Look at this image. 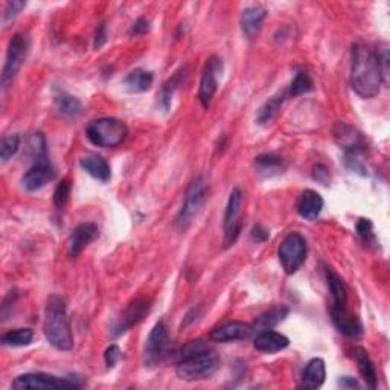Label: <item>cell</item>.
I'll list each match as a JSON object with an SVG mask.
<instances>
[{"mask_svg":"<svg viewBox=\"0 0 390 390\" xmlns=\"http://www.w3.org/2000/svg\"><path fill=\"white\" fill-rule=\"evenodd\" d=\"M383 85V76L375 52L363 43H355L351 50V88L358 97L375 98Z\"/></svg>","mask_w":390,"mask_h":390,"instance_id":"obj_1","label":"cell"},{"mask_svg":"<svg viewBox=\"0 0 390 390\" xmlns=\"http://www.w3.org/2000/svg\"><path fill=\"white\" fill-rule=\"evenodd\" d=\"M220 357L203 340H193L183 346L177 365V375L183 381H200L211 378L220 368Z\"/></svg>","mask_w":390,"mask_h":390,"instance_id":"obj_2","label":"cell"},{"mask_svg":"<svg viewBox=\"0 0 390 390\" xmlns=\"http://www.w3.org/2000/svg\"><path fill=\"white\" fill-rule=\"evenodd\" d=\"M43 333L50 346L58 351L74 349V334L67 316L66 300L60 294H50L46 302Z\"/></svg>","mask_w":390,"mask_h":390,"instance_id":"obj_3","label":"cell"},{"mask_svg":"<svg viewBox=\"0 0 390 390\" xmlns=\"http://www.w3.org/2000/svg\"><path fill=\"white\" fill-rule=\"evenodd\" d=\"M89 141L101 148H115L128 137V127L124 120L116 118L95 119L85 128Z\"/></svg>","mask_w":390,"mask_h":390,"instance_id":"obj_4","label":"cell"},{"mask_svg":"<svg viewBox=\"0 0 390 390\" xmlns=\"http://www.w3.org/2000/svg\"><path fill=\"white\" fill-rule=\"evenodd\" d=\"M206 200V180L203 176H197L190 180L186 189L185 200L181 204V209L177 215L176 224L180 230H186L194 223L197 215L200 214L202 207Z\"/></svg>","mask_w":390,"mask_h":390,"instance_id":"obj_5","label":"cell"},{"mask_svg":"<svg viewBox=\"0 0 390 390\" xmlns=\"http://www.w3.org/2000/svg\"><path fill=\"white\" fill-rule=\"evenodd\" d=\"M308 244L307 239L300 233L291 232L281 242L277 256H279L281 265L287 274H294L307 261Z\"/></svg>","mask_w":390,"mask_h":390,"instance_id":"obj_6","label":"cell"},{"mask_svg":"<svg viewBox=\"0 0 390 390\" xmlns=\"http://www.w3.org/2000/svg\"><path fill=\"white\" fill-rule=\"evenodd\" d=\"M171 351V339L168 329L163 322H158L146 337L144 348V365L146 368H155L168 358Z\"/></svg>","mask_w":390,"mask_h":390,"instance_id":"obj_7","label":"cell"},{"mask_svg":"<svg viewBox=\"0 0 390 390\" xmlns=\"http://www.w3.org/2000/svg\"><path fill=\"white\" fill-rule=\"evenodd\" d=\"M242 206H244V194L239 188L232 189L229 195L226 212H224L223 230H224V246L230 247L237 242L242 229Z\"/></svg>","mask_w":390,"mask_h":390,"instance_id":"obj_8","label":"cell"},{"mask_svg":"<svg viewBox=\"0 0 390 390\" xmlns=\"http://www.w3.org/2000/svg\"><path fill=\"white\" fill-rule=\"evenodd\" d=\"M28 50H29L28 37L23 36V34H15V36L10 40V46H8L5 66L2 71L4 89H6L8 85H10L17 72L20 71L26 57H28Z\"/></svg>","mask_w":390,"mask_h":390,"instance_id":"obj_9","label":"cell"},{"mask_svg":"<svg viewBox=\"0 0 390 390\" xmlns=\"http://www.w3.org/2000/svg\"><path fill=\"white\" fill-rule=\"evenodd\" d=\"M223 69V60L218 57L209 58L204 66L200 80V89H198V101L206 110L211 107L216 89H218V76H221Z\"/></svg>","mask_w":390,"mask_h":390,"instance_id":"obj_10","label":"cell"},{"mask_svg":"<svg viewBox=\"0 0 390 390\" xmlns=\"http://www.w3.org/2000/svg\"><path fill=\"white\" fill-rule=\"evenodd\" d=\"M14 389L29 390V389H63V387H78L74 381L67 378H60L45 372H31V374L19 375L13 381Z\"/></svg>","mask_w":390,"mask_h":390,"instance_id":"obj_11","label":"cell"},{"mask_svg":"<svg viewBox=\"0 0 390 390\" xmlns=\"http://www.w3.org/2000/svg\"><path fill=\"white\" fill-rule=\"evenodd\" d=\"M54 179L55 169L50 165L49 159H41L34 162L32 167L25 172L22 177V186L28 193H37V190L45 188Z\"/></svg>","mask_w":390,"mask_h":390,"instance_id":"obj_12","label":"cell"},{"mask_svg":"<svg viewBox=\"0 0 390 390\" xmlns=\"http://www.w3.org/2000/svg\"><path fill=\"white\" fill-rule=\"evenodd\" d=\"M329 314H331V320L334 326L339 329V333L348 337L352 340H358L365 334V328H363L361 320L354 316L351 311L346 308H335L329 307Z\"/></svg>","mask_w":390,"mask_h":390,"instance_id":"obj_13","label":"cell"},{"mask_svg":"<svg viewBox=\"0 0 390 390\" xmlns=\"http://www.w3.org/2000/svg\"><path fill=\"white\" fill-rule=\"evenodd\" d=\"M151 309V300L146 299V298H141V299H136L134 302H132L128 305V308L124 311L123 316L115 323L113 331L115 335H120L127 333L130 328L137 325L139 322H142V320L146 317V314L150 313Z\"/></svg>","mask_w":390,"mask_h":390,"instance_id":"obj_14","label":"cell"},{"mask_svg":"<svg viewBox=\"0 0 390 390\" xmlns=\"http://www.w3.org/2000/svg\"><path fill=\"white\" fill-rule=\"evenodd\" d=\"M253 333V325L233 320V322L216 326L211 333V340L215 343H232L238 340H246Z\"/></svg>","mask_w":390,"mask_h":390,"instance_id":"obj_15","label":"cell"},{"mask_svg":"<svg viewBox=\"0 0 390 390\" xmlns=\"http://www.w3.org/2000/svg\"><path fill=\"white\" fill-rule=\"evenodd\" d=\"M98 237L99 229L97 224L81 223L80 226L74 229L71 238H69V255H71V258H78V255Z\"/></svg>","mask_w":390,"mask_h":390,"instance_id":"obj_16","label":"cell"},{"mask_svg":"<svg viewBox=\"0 0 390 390\" xmlns=\"http://www.w3.org/2000/svg\"><path fill=\"white\" fill-rule=\"evenodd\" d=\"M267 17L265 8L261 5H252L242 10L239 17L241 31L246 39H255L263 28V23Z\"/></svg>","mask_w":390,"mask_h":390,"instance_id":"obj_17","label":"cell"},{"mask_svg":"<svg viewBox=\"0 0 390 390\" xmlns=\"http://www.w3.org/2000/svg\"><path fill=\"white\" fill-rule=\"evenodd\" d=\"M290 344L288 337H285L281 333H276L273 329H264L259 331L253 340V346L256 351L264 354H274L287 348Z\"/></svg>","mask_w":390,"mask_h":390,"instance_id":"obj_18","label":"cell"},{"mask_svg":"<svg viewBox=\"0 0 390 390\" xmlns=\"http://www.w3.org/2000/svg\"><path fill=\"white\" fill-rule=\"evenodd\" d=\"M323 206L325 202L322 195L313 189H307L303 190L299 202H298V212L302 216V218L305 220H317V216L322 214L323 211Z\"/></svg>","mask_w":390,"mask_h":390,"instance_id":"obj_19","label":"cell"},{"mask_svg":"<svg viewBox=\"0 0 390 390\" xmlns=\"http://www.w3.org/2000/svg\"><path fill=\"white\" fill-rule=\"evenodd\" d=\"M326 378V365L322 358H313L308 361V365L303 369L300 389L316 390L322 387Z\"/></svg>","mask_w":390,"mask_h":390,"instance_id":"obj_20","label":"cell"},{"mask_svg":"<svg viewBox=\"0 0 390 390\" xmlns=\"http://www.w3.org/2000/svg\"><path fill=\"white\" fill-rule=\"evenodd\" d=\"M80 167L88 172L89 176L102 181V183H107V181H110L111 179L110 165L106 159L101 158V155L97 154L85 155V158L80 160Z\"/></svg>","mask_w":390,"mask_h":390,"instance_id":"obj_21","label":"cell"},{"mask_svg":"<svg viewBox=\"0 0 390 390\" xmlns=\"http://www.w3.org/2000/svg\"><path fill=\"white\" fill-rule=\"evenodd\" d=\"M326 274V282L328 288L331 291V307L335 308H346L348 307V288H346V284L343 282L342 277L337 274L331 267L325 268Z\"/></svg>","mask_w":390,"mask_h":390,"instance_id":"obj_22","label":"cell"},{"mask_svg":"<svg viewBox=\"0 0 390 390\" xmlns=\"http://www.w3.org/2000/svg\"><path fill=\"white\" fill-rule=\"evenodd\" d=\"M352 354H354L355 361H357V366H358V370H360L363 379L366 381V384L370 389H377V383H378L377 369L374 366V361L370 360L368 351L365 348H360V346H357V348H354Z\"/></svg>","mask_w":390,"mask_h":390,"instance_id":"obj_23","label":"cell"},{"mask_svg":"<svg viewBox=\"0 0 390 390\" xmlns=\"http://www.w3.org/2000/svg\"><path fill=\"white\" fill-rule=\"evenodd\" d=\"M186 76V69H180L179 72H176L172 75L167 83H163L162 89L158 95V106L162 111H169L171 109V104H172V97H174L176 90L180 88L181 81H183V78Z\"/></svg>","mask_w":390,"mask_h":390,"instance_id":"obj_24","label":"cell"},{"mask_svg":"<svg viewBox=\"0 0 390 390\" xmlns=\"http://www.w3.org/2000/svg\"><path fill=\"white\" fill-rule=\"evenodd\" d=\"M153 81H154L153 72L145 71V69H134V71H132L125 76L124 88L130 93H142L150 90Z\"/></svg>","mask_w":390,"mask_h":390,"instance_id":"obj_25","label":"cell"},{"mask_svg":"<svg viewBox=\"0 0 390 390\" xmlns=\"http://www.w3.org/2000/svg\"><path fill=\"white\" fill-rule=\"evenodd\" d=\"M285 97H287V93H277L274 95L273 98L268 99L264 106L258 110L256 113V124L258 125H267L270 124L272 120L277 116L279 113V110L282 107V104L285 101Z\"/></svg>","mask_w":390,"mask_h":390,"instance_id":"obj_26","label":"cell"},{"mask_svg":"<svg viewBox=\"0 0 390 390\" xmlns=\"http://www.w3.org/2000/svg\"><path fill=\"white\" fill-rule=\"evenodd\" d=\"M255 169L259 176L263 177H273L279 174L282 169V159L276 154H261L258 155L253 162Z\"/></svg>","mask_w":390,"mask_h":390,"instance_id":"obj_27","label":"cell"},{"mask_svg":"<svg viewBox=\"0 0 390 390\" xmlns=\"http://www.w3.org/2000/svg\"><path fill=\"white\" fill-rule=\"evenodd\" d=\"M54 101L60 113L64 116H78L83 111V104L64 90H55Z\"/></svg>","mask_w":390,"mask_h":390,"instance_id":"obj_28","label":"cell"},{"mask_svg":"<svg viewBox=\"0 0 390 390\" xmlns=\"http://www.w3.org/2000/svg\"><path fill=\"white\" fill-rule=\"evenodd\" d=\"M288 316V308H273L268 311V313L263 314L256 320V323L253 325L255 331H264V329H272L274 328L277 323L282 322V320Z\"/></svg>","mask_w":390,"mask_h":390,"instance_id":"obj_29","label":"cell"},{"mask_svg":"<svg viewBox=\"0 0 390 390\" xmlns=\"http://www.w3.org/2000/svg\"><path fill=\"white\" fill-rule=\"evenodd\" d=\"M0 340L5 346H28L34 340V331L31 328H19L5 333Z\"/></svg>","mask_w":390,"mask_h":390,"instance_id":"obj_30","label":"cell"},{"mask_svg":"<svg viewBox=\"0 0 390 390\" xmlns=\"http://www.w3.org/2000/svg\"><path fill=\"white\" fill-rule=\"evenodd\" d=\"M357 233L363 244L370 249H375L378 246L377 233L374 230V224L369 218H360L357 223Z\"/></svg>","mask_w":390,"mask_h":390,"instance_id":"obj_31","label":"cell"},{"mask_svg":"<svg viewBox=\"0 0 390 390\" xmlns=\"http://www.w3.org/2000/svg\"><path fill=\"white\" fill-rule=\"evenodd\" d=\"M311 90H313V80H311L309 75L307 72H298L290 84L288 95L290 97H300V95H305Z\"/></svg>","mask_w":390,"mask_h":390,"instance_id":"obj_32","label":"cell"},{"mask_svg":"<svg viewBox=\"0 0 390 390\" xmlns=\"http://www.w3.org/2000/svg\"><path fill=\"white\" fill-rule=\"evenodd\" d=\"M20 148V136L19 134H10L2 139L0 144V159L2 163H6L10 159H13Z\"/></svg>","mask_w":390,"mask_h":390,"instance_id":"obj_33","label":"cell"},{"mask_svg":"<svg viewBox=\"0 0 390 390\" xmlns=\"http://www.w3.org/2000/svg\"><path fill=\"white\" fill-rule=\"evenodd\" d=\"M71 190H72V185L69 180H63L62 183L57 186L54 193V204L57 209H63L66 206V203L69 202V195H71Z\"/></svg>","mask_w":390,"mask_h":390,"instance_id":"obj_34","label":"cell"},{"mask_svg":"<svg viewBox=\"0 0 390 390\" xmlns=\"http://www.w3.org/2000/svg\"><path fill=\"white\" fill-rule=\"evenodd\" d=\"M375 55L378 60L381 76H383V84H387L389 83V46L381 45L378 52H375Z\"/></svg>","mask_w":390,"mask_h":390,"instance_id":"obj_35","label":"cell"},{"mask_svg":"<svg viewBox=\"0 0 390 390\" xmlns=\"http://www.w3.org/2000/svg\"><path fill=\"white\" fill-rule=\"evenodd\" d=\"M25 6H26L25 2H17V0L8 2L6 8H5V13H4V26H6L11 20H14Z\"/></svg>","mask_w":390,"mask_h":390,"instance_id":"obj_36","label":"cell"},{"mask_svg":"<svg viewBox=\"0 0 390 390\" xmlns=\"http://www.w3.org/2000/svg\"><path fill=\"white\" fill-rule=\"evenodd\" d=\"M151 28V23L148 19H145V17H139V19L132 25V28H130V36L132 37H137V36H144L150 31Z\"/></svg>","mask_w":390,"mask_h":390,"instance_id":"obj_37","label":"cell"},{"mask_svg":"<svg viewBox=\"0 0 390 390\" xmlns=\"http://www.w3.org/2000/svg\"><path fill=\"white\" fill-rule=\"evenodd\" d=\"M120 354H123V352H120V348L118 344H110L109 348L106 349V354H104V360H106V365H107L109 369L116 366V363L120 358Z\"/></svg>","mask_w":390,"mask_h":390,"instance_id":"obj_38","label":"cell"},{"mask_svg":"<svg viewBox=\"0 0 390 390\" xmlns=\"http://www.w3.org/2000/svg\"><path fill=\"white\" fill-rule=\"evenodd\" d=\"M107 41V29H106V25H99V28L97 29V34H95V43H93V48L95 49H101L104 45H106Z\"/></svg>","mask_w":390,"mask_h":390,"instance_id":"obj_39","label":"cell"},{"mask_svg":"<svg viewBox=\"0 0 390 390\" xmlns=\"http://www.w3.org/2000/svg\"><path fill=\"white\" fill-rule=\"evenodd\" d=\"M250 235H252L253 241L264 242L270 238V232H268L265 228H263L261 224H256V226L252 229V233H250Z\"/></svg>","mask_w":390,"mask_h":390,"instance_id":"obj_40","label":"cell"},{"mask_svg":"<svg viewBox=\"0 0 390 390\" xmlns=\"http://www.w3.org/2000/svg\"><path fill=\"white\" fill-rule=\"evenodd\" d=\"M313 177L323 185L329 183V171L326 167H323V165H317V167H314Z\"/></svg>","mask_w":390,"mask_h":390,"instance_id":"obj_41","label":"cell"},{"mask_svg":"<svg viewBox=\"0 0 390 390\" xmlns=\"http://www.w3.org/2000/svg\"><path fill=\"white\" fill-rule=\"evenodd\" d=\"M339 386L342 389H354V387H358V381L352 377H342L339 379Z\"/></svg>","mask_w":390,"mask_h":390,"instance_id":"obj_42","label":"cell"}]
</instances>
